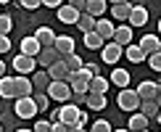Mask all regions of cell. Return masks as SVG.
<instances>
[{
	"label": "cell",
	"instance_id": "obj_1",
	"mask_svg": "<svg viewBox=\"0 0 161 132\" xmlns=\"http://www.w3.org/2000/svg\"><path fill=\"white\" fill-rule=\"evenodd\" d=\"M79 116H82V108L74 103H64V106H58L56 111H53V116H50V122H64V124H69V127H74V124L79 122Z\"/></svg>",
	"mask_w": 161,
	"mask_h": 132
},
{
	"label": "cell",
	"instance_id": "obj_2",
	"mask_svg": "<svg viewBox=\"0 0 161 132\" xmlns=\"http://www.w3.org/2000/svg\"><path fill=\"white\" fill-rule=\"evenodd\" d=\"M116 103H119V108H122V111H137V108H140V95H137V90H132V87L119 90Z\"/></svg>",
	"mask_w": 161,
	"mask_h": 132
},
{
	"label": "cell",
	"instance_id": "obj_3",
	"mask_svg": "<svg viewBox=\"0 0 161 132\" xmlns=\"http://www.w3.org/2000/svg\"><path fill=\"white\" fill-rule=\"evenodd\" d=\"M71 85L69 82H50V87H48V98H53V101H58V103H69L71 101Z\"/></svg>",
	"mask_w": 161,
	"mask_h": 132
},
{
	"label": "cell",
	"instance_id": "obj_4",
	"mask_svg": "<svg viewBox=\"0 0 161 132\" xmlns=\"http://www.w3.org/2000/svg\"><path fill=\"white\" fill-rule=\"evenodd\" d=\"M35 66H37V58H29V56H21V53H19L16 58H13V69L19 71V74L21 77H26V74H35Z\"/></svg>",
	"mask_w": 161,
	"mask_h": 132
},
{
	"label": "cell",
	"instance_id": "obj_5",
	"mask_svg": "<svg viewBox=\"0 0 161 132\" xmlns=\"http://www.w3.org/2000/svg\"><path fill=\"white\" fill-rule=\"evenodd\" d=\"M45 71L50 74L53 82H69V79H71V71H69V66H66L64 58H61V61H56L50 69H45Z\"/></svg>",
	"mask_w": 161,
	"mask_h": 132
},
{
	"label": "cell",
	"instance_id": "obj_6",
	"mask_svg": "<svg viewBox=\"0 0 161 132\" xmlns=\"http://www.w3.org/2000/svg\"><path fill=\"white\" fill-rule=\"evenodd\" d=\"M16 114H19V119H35V114H37L35 101L32 98H16Z\"/></svg>",
	"mask_w": 161,
	"mask_h": 132
},
{
	"label": "cell",
	"instance_id": "obj_7",
	"mask_svg": "<svg viewBox=\"0 0 161 132\" xmlns=\"http://www.w3.org/2000/svg\"><path fill=\"white\" fill-rule=\"evenodd\" d=\"M100 53H103V63L114 66V63L119 61V58H122L124 48H122V45H116V42H114V40H111V42H106V45H103V50H100Z\"/></svg>",
	"mask_w": 161,
	"mask_h": 132
},
{
	"label": "cell",
	"instance_id": "obj_8",
	"mask_svg": "<svg viewBox=\"0 0 161 132\" xmlns=\"http://www.w3.org/2000/svg\"><path fill=\"white\" fill-rule=\"evenodd\" d=\"M53 48L58 50V56H61V58H66V56H71V53H74L77 42H74V37H69V35H61V37H56Z\"/></svg>",
	"mask_w": 161,
	"mask_h": 132
},
{
	"label": "cell",
	"instance_id": "obj_9",
	"mask_svg": "<svg viewBox=\"0 0 161 132\" xmlns=\"http://www.w3.org/2000/svg\"><path fill=\"white\" fill-rule=\"evenodd\" d=\"M19 50H21V56L37 58V56H40V50H42V45H40V42H37V37L32 35V37H24V40H21V45H19Z\"/></svg>",
	"mask_w": 161,
	"mask_h": 132
},
{
	"label": "cell",
	"instance_id": "obj_10",
	"mask_svg": "<svg viewBox=\"0 0 161 132\" xmlns=\"http://www.w3.org/2000/svg\"><path fill=\"white\" fill-rule=\"evenodd\" d=\"M56 13H58V21H61V24H74V26H77V21H79V16H82V13H79L77 8H71L69 3L61 5Z\"/></svg>",
	"mask_w": 161,
	"mask_h": 132
},
{
	"label": "cell",
	"instance_id": "obj_11",
	"mask_svg": "<svg viewBox=\"0 0 161 132\" xmlns=\"http://www.w3.org/2000/svg\"><path fill=\"white\" fill-rule=\"evenodd\" d=\"M114 42L127 48V45H132V26L130 24H119L116 32H114Z\"/></svg>",
	"mask_w": 161,
	"mask_h": 132
},
{
	"label": "cell",
	"instance_id": "obj_12",
	"mask_svg": "<svg viewBox=\"0 0 161 132\" xmlns=\"http://www.w3.org/2000/svg\"><path fill=\"white\" fill-rule=\"evenodd\" d=\"M56 61H61V56H58L56 48H42V50H40V56H37V63L42 66V69H50Z\"/></svg>",
	"mask_w": 161,
	"mask_h": 132
},
{
	"label": "cell",
	"instance_id": "obj_13",
	"mask_svg": "<svg viewBox=\"0 0 161 132\" xmlns=\"http://www.w3.org/2000/svg\"><path fill=\"white\" fill-rule=\"evenodd\" d=\"M145 21H148V11L143 8V5H132V13H130V24L132 29H137V26H145Z\"/></svg>",
	"mask_w": 161,
	"mask_h": 132
},
{
	"label": "cell",
	"instance_id": "obj_14",
	"mask_svg": "<svg viewBox=\"0 0 161 132\" xmlns=\"http://www.w3.org/2000/svg\"><path fill=\"white\" fill-rule=\"evenodd\" d=\"M82 42H85V48H87V50H103L106 40L100 37L95 29H92V32H85V35H82Z\"/></svg>",
	"mask_w": 161,
	"mask_h": 132
},
{
	"label": "cell",
	"instance_id": "obj_15",
	"mask_svg": "<svg viewBox=\"0 0 161 132\" xmlns=\"http://www.w3.org/2000/svg\"><path fill=\"white\" fill-rule=\"evenodd\" d=\"M50 74L48 71H35L32 74V87H35V92H48V87H50Z\"/></svg>",
	"mask_w": 161,
	"mask_h": 132
},
{
	"label": "cell",
	"instance_id": "obj_16",
	"mask_svg": "<svg viewBox=\"0 0 161 132\" xmlns=\"http://www.w3.org/2000/svg\"><path fill=\"white\" fill-rule=\"evenodd\" d=\"M35 95V87H32V79L29 77H16V98H32Z\"/></svg>",
	"mask_w": 161,
	"mask_h": 132
},
{
	"label": "cell",
	"instance_id": "obj_17",
	"mask_svg": "<svg viewBox=\"0 0 161 132\" xmlns=\"http://www.w3.org/2000/svg\"><path fill=\"white\" fill-rule=\"evenodd\" d=\"M135 90H137L140 101H156V82H151V79H143Z\"/></svg>",
	"mask_w": 161,
	"mask_h": 132
},
{
	"label": "cell",
	"instance_id": "obj_18",
	"mask_svg": "<svg viewBox=\"0 0 161 132\" xmlns=\"http://www.w3.org/2000/svg\"><path fill=\"white\" fill-rule=\"evenodd\" d=\"M0 98H16V77H0Z\"/></svg>",
	"mask_w": 161,
	"mask_h": 132
},
{
	"label": "cell",
	"instance_id": "obj_19",
	"mask_svg": "<svg viewBox=\"0 0 161 132\" xmlns=\"http://www.w3.org/2000/svg\"><path fill=\"white\" fill-rule=\"evenodd\" d=\"M140 48H143L145 56H153V53L161 50V40L156 35H143V40H140Z\"/></svg>",
	"mask_w": 161,
	"mask_h": 132
},
{
	"label": "cell",
	"instance_id": "obj_20",
	"mask_svg": "<svg viewBox=\"0 0 161 132\" xmlns=\"http://www.w3.org/2000/svg\"><path fill=\"white\" fill-rule=\"evenodd\" d=\"M106 11H108V0H87L85 13H90L92 19H103Z\"/></svg>",
	"mask_w": 161,
	"mask_h": 132
},
{
	"label": "cell",
	"instance_id": "obj_21",
	"mask_svg": "<svg viewBox=\"0 0 161 132\" xmlns=\"http://www.w3.org/2000/svg\"><path fill=\"white\" fill-rule=\"evenodd\" d=\"M95 32L106 40V42H111V40H114V32H116V26H114L108 19H98V21H95Z\"/></svg>",
	"mask_w": 161,
	"mask_h": 132
},
{
	"label": "cell",
	"instance_id": "obj_22",
	"mask_svg": "<svg viewBox=\"0 0 161 132\" xmlns=\"http://www.w3.org/2000/svg\"><path fill=\"white\" fill-rule=\"evenodd\" d=\"M37 42L42 45V48H53V42H56V32L50 29V26H40V29L35 32Z\"/></svg>",
	"mask_w": 161,
	"mask_h": 132
},
{
	"label": "cell",
	"instance_id": "obj_23",
	"mask_svg": "<svg viewBox=\"0 0 161 132\" xmlns=\"http://www.w3.org/2000/svg\"><path fill=\"white\" fill-rule=\"evenodd\" d=\"M130 13H132V3H119V5H111V16L116 19V21L127 24L130 21Z\"/></svg>",
	"mask_w": 161,
	"mask_h": 132
},
{
	"label": "cell",
	"instance_id": "obj_24",
	"mask_svg": "<svg viewBox=\"0 0 161 132\" xmlns=\"http://www.w3.org/2000/svg\"><path fill=\"white\" fill-rule=\"evenodd\" d=\"M71 92H77V95H87L90 92V79H87L85 74H77V77H71Z\"/></svg>",
	"mask_w": 161,
	"mask_h": 132
},
{
	"label": "cell",
	"instance_id": "obj_25",
	"mask_svg": "<svg viewBox=\"0 0 161 132\" xmlns=\"http://www.w3.org/2000/svg\"><path fill=\"white\" fill-rule=\"evenodd\" d=\"M106 103H108L106 92H87V108H92V111H103Z\"/></svg>",
	"mask_w": 161,
	"mask_h": 132
},
{
	"label": "cell",
	"instance_id": "obj_26",
	"mask_svg": "<svg viewBox=\"0 0 161 132\" xmlns=\"http://www.w3.org/2000/svg\"><path fill=\"white\" fill-rule=\"evenodd\" d=\"M124 56L130 58L132 63H143L145 58H148V56L143 53V48H140V45H135V42H132V45H127V48H124Z\"/></svg>",
	"mask_w": 161,
	"mask_h": 132
},
{
	"label": "cell",
	"instance_id": "obj_27",
	"mask_svg": "<svg viewBox=\"0 0 161 132\" xmlns=\"http://www.w3.org/2000/svg\"><path fill=\"white\" fill-rule=\"evenodd\" d=\"M111 82L116 85L119 90L130 87V71H124V69H114V71H111Z\"/></svg>",
	"mask_w": 161,
	"mask_h": 132
},
{
	"label": "cell",
	"instance_id": "obj_28",
	"mask_svg": "<svg viewBox=\"0 0 161 132\" xmlns=\"http://www.w3.org/2000/svg\"><path fill=\"white\" fill-rule=\"evenodd\" d=\"M64 61H66V66H69V71H71V77H77V74H82V58H79L77 56V53H71V56H66L64 58ZM69 82H71V79H69Z\"/></svg>",
	"mask_w": 161,
	"mask_h": 132
},
{
	"label": "cell",
	"instance_id": "obj_29",
	"mask_svg": "<svg viewBox=\"0 0 161 132\" xmlns=\"http://www.w3.org/2000/svg\"><path fill=\"white\" fill-rule=\"evenodd\" d=\"M143 129H148V116L132 114L130 116V132H143Z\"/></svg>",
	"mask_w": 161,
	"mask_h": 132
},
{
	"label": "cell",
	"instance_id": "obj_30",
	"mask_svg": "<svg viewBox=\"0 0 161 132\" xmlns=\"http://www.w3.org/2000/svg\"><path fill=\"white\" fill-rule=\"evenodd\" d=\"M158 103L156 101H140V114L143 116H148V119H156L158 116Z\"/></svg>",
	"mask_w": 161,
	"mask_h": 132
},
{
	"label": "cell",
	"instance_id": "obj_31",
	"mask_svg": "<svg viewBox=\"0 0 161 132\" xmlns=\"http://www.w3.org/2000/svg\"><path fill=\"white\" fill-rule=\"evenodd\" d=\"M95 21H98V19H92L90 13H82L79 21H77V29H82V35H85V32H92V29H95Z\"/></svg>",
	"mask_w": 161,
	"mask_h": 132
},
{
	"label": "cell",
	"instance_id": "obj_32",
	"mask_svg": "<svg viewBox=\"0 0 161 132\" xmlns=\"http://www.w3.org/2000/svg\"><path fill=\"white\" fill-rule=\"evenodd\" d=\"M106 90H108V79H106L103 74L90 79V92H106Z\"/></svg>",
	"mask_w": 161,
	"mask_h": 132
},
{
	"label": "cell",
	"instance_id": "obj_33",
	"mask_svg": "<svg viewBox=\"0 0 161 132\" xmlns=\"http://www.w3.org/2000/svg\"><path fill=\"white\" fill-rule=\"evenodd\" d=\"M32 101H35L37 111H45V108H48V103H50V98H48V92H35V95H32Z\"/></svg>",
	"mask_w": 161,
	"mask_h": 132
},
{
	"label": "cell",
	"instance_id": "obj_34",
	"mask_svg": "<svg viewBox=\"0 0 161 132\" xmlns=\"http://www.w3.org/2000/svg\"><path fill=\"white\" fill-rule=\"evenodd\" d=\"M13 29V19L8 16V13H0V35L8 37V32Z\"/></svg>",
	"mask_w": 161,
	"mask_h": 132
},
{
	"label": "cell",
	"instance_id": "obj_35",
	"mask_svg": "<svg viewBox=\"0 0 161 132\" xmlns=\"http://www.w3.org/2000/svg\"><path fill=\"white\" fill-rule=\"evenodd\" d=\"M82 74H85L87 79H92V77L100 74V66H98V63H85V66H82Z\"/></svg>",
	"mask_w": 161,
	"mask_h": 132
},
{
	"label": "cell",
	"instance_id": "obj_36",
	"mask_svg": "<svg viewBox=\"0 0 161 132\" xmlns=\"http://www.w3.org/2000/svg\"><path fill=\"white\" fill-rule=\"evenodd\" d=\"M90 132H114V129H111V124L106 122V119H98V122L90 127Z\"/></svg>",
	"mask_w": 161,
	"mask_h": 132
},
{
	"label": "cell",
	"instance_id": "obj_37",
	"mask_svg": "<svg viewBox=\"0 0 161 132\" xmlns=\"http://www.w3.org/2000/svg\"><path fill=\"white\" fill-rule=\"evenodd\" d=\"M53 129V122H48V119H37L35 122V132H50Z\"/></svg>",
	"mask_w": 161,
	"mask_h": 132
},
{
	"label": "cell",
	"instance_id": "obj_38",
	"mask_svg": "<svg viewBox=\"0 0 161 132\" xmlns=\"http://www.w3.org/2000/svg\"><path fill=\"white\" fill-rule=\"evenodd\" d=\"M148 63H151V69H153V71H161V50H158V53H153V56H148Z\"/></svg>",
	"mask_w": 161,
	"mask_h": 132
},
{
	"label": "cell",
	"instance_id": "obj_39",
	"mask_svg": "<svg viewBox=\"0 0 161 132\" xmlns=\"http://www.w3.org/2000/svg\"><path fill=\"white\" fill-rule=\"evenodd\" d=\"M19 5H21V8H26V11H37L42 3H40V0H19Z\"/></svg>",
	"mask_w": 161,
	"mask_h": 132
},
{
	"label": "cell",
	"instance_id": "obj_40",
	"mask_svg": "<svg viewBox=\"0 0 161 132\" xmlns=\"http://www.w3.org/2000/svg\"><path fill=\"white\" fill-rule=\"evenodd\" d=\"M69 5H71V8H77L79 13H85V8H87V0H69Z\"/></svg>",
	"mask_w": 161,
	"mask_h": 132
},
{
	"label": "cell",
	"instance_id": "obj_41",
	"mask_svg": "<svg viewBox=\"0 0 161 132\" xmlns=\"http://www.w3.org/2000/svg\"><path fill=\"white\" fill-rule=\"evenodd\" d=\"M8 50H11V40L5 35H0V53H8Z\"/></svg>",
	"mask_w": 161,
	"mask_h": 132
},
{
	"label": "cell",
	"instance_id": "obj_42",
	"mask_svg": "<svg viewBox=\"0 0 161 132\" xmlns=\"http://www.w3.org/2000/svg\"><path fill=\"white\" fill-rule=\"evenodd\" d=\"M42 5H48V8H61L64 5V0H40Z\"/></svg>",
	"mask_w": 161,
	"mask_h": 132
},
{
	"label": "cell",
	"instance_id": "obj_43",
	"mask_svg": "<svg viewBox=\"0 0 161 132\" xmlns=\"http://www.w3.org/2000/svg\"><path fill=\"white\" fill-rule=\"evenodd\" d=\"M156 103H158V108H161V82H156Z\"/></svg>",
	"mask_w": 161,
	"mask_h": 132
},
{
	"label": "cell",
	"instance_id": "obj_44",
	"mask_svg": "<svg viewBox=\"0 0 161 132\" xmlns=\"http://www.w3.org/2000/svg\"><path fill=\"white\" fill-rule=\"evenodd\" d=\"M119 3H130V0H108V5H119Z\"/></svg>",
	"mask_w": 161,
	"mask_h": 132
},
{
	"label": "cell",
	"instance_id": "obj_45",
	"mask_svg": "<svg viewBox=\"0 0 161 132\" xmlns=\"http://www.w3.org/2000/svg\"><path fill=\"white\" fill-rule=\"evenodd\" d=\"M0 77H5V63L0 61Z\"/></svg>",
	"mask_w": 161,
	"mask_h": 132
},
{
	"label": "cell",
	"instance_id": "obj_46",
	"mask_svg": "<svg viewBox=\"0 0 161 132\" xmlns=\"http://www.w3.org/2000/svg\"><path fill=\"white\" fill-rule=\"evenodd\" d=\"M156 122H158V124H161V111H158V116H156Z\"/></svg>",
	"mask_w": 161,
	"mask_h": 132
},
{
	"label": "cell",
	"instance_id": "obj_47",
	"mask_svg": "<svg viewBox=\"0 0 161 132\" xmlns=\"http://www.w3.org/2000/svg\"><path fill=\"white\" fill-rule=\"evenodd\" d=\"M5 3H11V0H0V5H5Z\"/></svg>",
	"mask_w": 161,
	"mask_h": 132
},
{
	"label": "cell",
	"instance_id": "obj_48",
	"mask_svg": "<svg viewBox=\"0 0 161 132\" xmlns=\"http://www.w3.org/2000/svg\"><path fill=\"white\" fill-rule=\"evenodd\" d=\"M19 132H35V129H19Z\"/></svg>",
	"mask_w": 161,
	"mask_h": 132
},
{
	"label": "cell",
	"instance_id": "obj_49",
	"mask_svg": "<svg viewBox=\"0 0 161 132\" xmlns=\"http://www.w3.org/2000/svg\"><path fill=\"white\" fill-rule=\"evenodd\" d=\"M114 132H130V129H114Z\"/></svg>",
	"mask_w": 161,
	"mask_h": 132
},
{
	"label": "cell",
	"instance_id": "obj_50",
	"mask_svg": "<svg viewBox=\"0 0 161 132\" xmlns=\"http://www.w3.org/2000/svg\"><path fill=\"white\" fill-rule=\"evenodd\" d=\"M158 32H161V19H158Z\"/></svg>",
	"mask_w": 161,
	"mask_h": 132
},
{
	"label": "cell",
	"instance_id": "obj_51",
	"mask_svg": "<svg viewBox=\"0 0 161 132\" xmlns=\"http://www.w3.org/2000/svg\"><path fill=\"white\" fill-rule=\"evenodd\" d=\"M0 114H3V106H0Z\"/></svg>",
	"mask_w": 161,
	"mask_h": 132
},
{
	"label": "cell",
	"instance_id": "obj_52",
	"mask_svg": "<svg viewBox=\"0 0 161 132\" xmlns=\"http://www.w3.org/2000/svg\"><path fill=\"white\" fill-rule=\"evenodd\" d=\"M0 132H3V124H0Z\"/></svg>",
	"mask_w": 161,
	"mask_h": 132
},
{
	"label": "cell",
	"instance_id": "obj_53",
	"mask_svg": "<svg viewBox=\"0 0 161 132\" xmlns=\"http://www.w3.org/2000/svg\"><path fill=\"white\" fill-rule=\"evenodd\" d=\"M143 132H148V129H143Z\"/></svg>",
	"mask_w": 161,
	"mask_h": 132
}]
</instances>
